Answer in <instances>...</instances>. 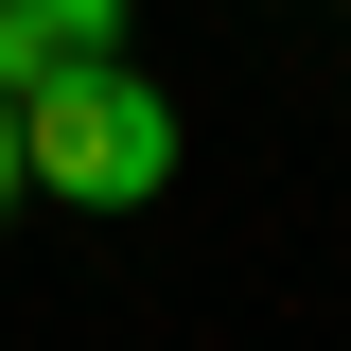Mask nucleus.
<instances>
[{"mask_svg": "<svg viewBox=\"0 0 351 351\" xmlns=\"http://www.w3.org/2000/svg\"><path fill=\"white\" fill-rule=\"evenodd\" d=\"M71 53H123V0H0V88L71 71Z\"/></svg>", "mask_w": 351, "mask_h": 351, "instance_id": "obj_2", "label": "nucleus"}, {"mask_svg": "<svg viewBox=\"0 0 351 351\" xmlns=\"http://www.w3.org/2000/svg\"><path fill=\"white\" fill-rule=\"evenodd\" d=\"M18 158H36V193H71V211H141V193H176V106L123 53H71V71L18 88Z\"/></svg>", "mask_w": 351, "mask_h": 351, "instance_id": "obj_1", "label": "nucleus"}, {"mask_svg": "<svg viewBox=\"0 0 351 351\" xmlns=\"http://www.w3.org/2000/svg\"><path fill=\"white\" fill-rule=\"evenodd\" d=\"M18 193H36V158H18V88H0V211H18Z\"/></svg>", "mask_w": 351, "mask_h": 351, "instance_id": "obj_3", "label": "nucleus"}]
</instances>
